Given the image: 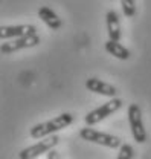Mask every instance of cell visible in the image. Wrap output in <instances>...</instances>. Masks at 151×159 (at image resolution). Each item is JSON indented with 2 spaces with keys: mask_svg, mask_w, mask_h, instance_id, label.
Masks as SVG:
<instances>
[{
  "mask_svg": "<svg viewBox=\"0 0 151 159\" xmlns=\"http://www.w3.org/2000/svg\"><path fill=\"white\" fill-rule=\"evenodd\" d=\"M72 122H73V115L72 113H61V115L49 119V121H44V122H40L37 125H34L31 129L29 135H31V138L34 139L47 138L51 135H55L60 130H64Z\"/></svg>",
  "mask_w": 151,
  "mask_h": 159,
  "instance_id": "obj_1",
  "label": "cell"
},
{
  "mask_svg": "<svg viewBox=\"0 0 151 159\" xmlns=\"http://www.w3.org/2000/svg\"><path fill=\"white\" fill-rule=\"evenodd\" d=\"M79 136L84 141L93 142V144L107 147V148H121V145H122L121 139L118 136L110 135V133H104V132H98V130H95L89 125L79 130Z\"/></svg>",
  "mask_w": 151,
  "mask_h": 159,
  "instance_id": "obj_2",
  "label": "cell"
},
{
  "mask_svg": "<svg viewBox=\"0 0 151 159\" xmlns=\"http://www.w3.org/2000/svg\"><path fill=\"white\" fill-rule=\"evenodd\" d=\"M58 142H60V138H58L57 135H51L47 138H43L41 141H38L37 144H34V145H29V147L23 148L20 152L19 158L20 159H37L38 156H41L44 153L47 155L51 150H54L58 145Z\"/></svg>",
  "mask_w": 151,
  "mask_h": 159,
  "instance_id": "obj_3",
  "label": "cell"
},
{
  "mask_svg": "<svg viewBox=\"0 0 151 159\" xmlns=\"http://www.w3.org/2000/svg\"><path fill=\"white\" fill-rule=\"evenodd\" d=\"M121 107H122V99L112 98L110 101L104 102L102 106L96 107L95 110L89 112V113L86 115L84 121H86V124H87L89 127H92V125H95V124L101 122L102 119H105V118H109L110 115H113L114 112H118Z\"/></svg>",
  "mask_w": 151,
  "mask_h": 159,
  "instance_id": "obj_4",
  "label": "cell"
},
{
  "mask_svg": "<svg viewBox=\"0 0 151 159\" xmlns=\"http://www.w3.org/2000/svg\"><path fill=\"white\" fill-rule=\"evenodd\" d=\"M127 116H128V124H130L134 141L137 144H144L147 141V132H145V127H144L140 107L137 104H130L128 110H127Z\"/></svg>",
  "mask_w": 151,
  "mask_h": 159,
  "instance_id": "obj_5",
  "label": "cell"
},
{
  "mask_svg": "<svg viewBox=\"0 0 151 159\" xmlns=\"http://www.w3.org/2000/svg\"><path fill=\"white\" fill-rule=\"evenodd\" d=\"M40 35L37 34H32V35H24V37H19V39L14 40H8V41H3L2 46H0V52L3 55H9V54H14L17 51L21 49H28V48H34L40 43Z\"/></svg>",
  "mask_w": 151,
  "mask_h": 159,
  "instance_id": "obj_6",
  "label": "cell"
},
{
  "mask_svg": "<svg viewBox=\"0 0 151 159\" xmlns=\"http://www.w3.org/2000/svg\"><path fill=\"white\" fill-rule=\"evenodd\" d=\"M37 34V28L34 25H11V26H2L0 28V40L8 41L24 35H32Z\"/></svg>",
  "mask_w": 151,
  "mask_h": 159,
  "instance_id": "obj_7",
  "label": "cell"
},
{
  "mask_svg": "<svg viewBox=\"0 0 151 159\" xmlns=\"http://www.w3.org/2000/svg\"><path fill=\"white\" fill-rule=\"evenodd\" d=\"M86 87L90 92H93V93L102 95V97H109V98H116V95H118V89L114 86H112V84H109V83H105V81H102L99 78H89L86 81Z\"/></svg>",
  "mask_w": 151,
  "mask_h": 159,
  "instance_id": "obj_8",
  "label": "cell"
},
{
  "mask_svg": "<svg viewBox=\"0 0 151 159\" xmlns=\"http://www.w3.org/2000/svg\"><path fill=\"white\" fill-rule=\"evenodd\" d=\"M105 23H107V32L109 39L119 41L121 40V23H119V16L116 11H109L105 14Z\"/></svg>",
  "mask_w": 151,
  "mask_h": 159,
  "instance_id": "obj_9",
  "label": "cell"
},
{
  "mask_svg": "<svg viewBox=\"0 0 151 159\" xmlns=\"http://www.w3.org/2000/svg\"><path fill=\"white\" fill-rule=\"evenodd\" d=\"M38 17L43 20V21L46 23V26L51 28L52 31H58V29L61 28V25H63V23H61V19L58 17L49 6H41V8L38 9Z\"/></svg>",
  "mask_w": 151,
  "mask_h": 159,
  "instance_id": "obj_10",
  "label": "cell"
},
{
  "mask_svg": "<svg viewBox=\"0 0 151 159\" xmlns=\"http://www.w3.org/2000/svg\"><path fill=\"white\" fill-rule=\"evenodd\" d=\"M105 51L118 60H128L130 58V51H128L124 44H121L119 41H114V40L109 39L105 41Z\"/></svg>",
  "mask_w": 151,
  "mask_h": 159,
  "instance_id": "obj_11",
  "label": "cell"
},
{
  "mask_svg": "<svg viewBox=\"0 0 151 159\" xmlns=\"http://www.w3.org/2000/svg\"><path fill=\"white\" fill-rule=\"evenodd\" d=\"M121 6H122V12H124L125 17H133L136 14L134 0H121Z\"/></svg>",
  "mask_w": 151,
  "mask_h": 159,
  "instance_id": "obj_12",
  "label": "cell"
},
{
  "mask_svg": "<svg viewBox=\"0 0 151 159\" xmlns=\"http://www.w3.org/2000/svg\"><path fill=\"white\" fill-rule=\"evenodd\" d=\"M133 156H134V150H133L131 145L130 144H122L116 159H133Z\"/></svg>",
  "mask_w": 151,
  "mask_h": 159,
  "instance_id": "obj_13",
  "label": "cell"
},
{
  "mask_svg": "<svg viewBox=\"0 0 151 159\" xmlns=\"http://www.w3.org/2000/svg\"><path fill=\"white\" fill-rule=\"evenodd\" d=\"M47 159H60V155H58V152L54 148V150H51L49 153H47Z\"/></svg>",
  "mask_w": 151,
  "mask_h": 159,
  "instance_id": "obj_14",
  "label": "cell"
}]
</instances>
